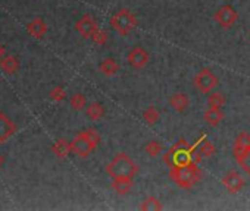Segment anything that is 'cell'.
<instances>
[{"mask_svg": "<svg viewBox=\"0 0 250 211\" xmlns=\"http://www.w3.org/2000/svg\"><path fill=\"white\" fill-rule=\"evenodd\" d=\"M196 161V154L191 150V145L184 140H178L165 154H164V163L172 169V167H181L186 164H190Z\"/></svg>", "mask_w": 250, "mask_h": 211, "instance_id": "1", "label": "cell"}, {"mask_svg": "<svg viewBox=\"0 0 250 211\" xmlns=\"http://www.w3.org/2000/svg\"><path fill=\"white\" fill-rule=\"evenodd\" d=\"M203 176L202 169L199 167V163L193 161L190 164L181 166V167H172L169 169V177L175 185H178L183 189L193 188Z\"/></svg>", "mask_w": 250, "mask_h": 211, "instance_id": "2", "label": "cell"}, {"mask_svg": "<svg viewBox=\"0 0 250 211\" xmlns=\"http://www.w3.org/2000/svg\"><path fill=\"white\" fill-rule=\"evenodd\" d=\"M139 172L137 163L128 157L125 153H118L115 157L107 163L106 166V173L112 177H134Z\"/></svg>", "mask_w": 250, "mask_h": 211, "instance_id": "3", "label": "cell"}, {"mask_svg": "<svg viewBox=\"0 0 250 211\" xmlns=\"http://www.w3.org/2000/svg\"><path fill=\"white\" fill-rule=\"evenodd\" d=\"M99 142H100V134L94 128H88L80 132L71 144H72V151L77 156L87 157L97 148Z\"/></svg>", "mask_w": 250, "mask_h": 211, "instance_id": "4", "label": "cell"}, {"mask_svg": "<svg viewBox=\"0 0 250 211\" xmlns=\"http://www.w3.org/2000/svg\"><path fill=\"white\" fill-rule=\"evenodd\" d=\"M109 24H110L112 30L116 31L119 35H128L137 27V18L133 11H130L127 8H122L112 15Z\"/></svg>", "mask_w": 250, "mask_h": 211, "instance_id": "5", "label": "cell"}, {"mask_svg": "<svg viewBox=\"0 0 250 211\" xmlns=\"http://www.w3.org/2000/svg\"><path fill=\"white\" fill-rule=\"evenodd\" d=\"M218 84H219L218 76L209 68H202L193 78V85L203 94L212 92L218 87Z\"/></svg>", "mask_w": 250, "mask_h": 211, "instance_id": "6", "label": "cell"}, {"mask_svg": "<svg viewBox=\"0 0 250 211\" xmlns=\"http://www.w3.org/2000/svg\"><path fill=\"white\" fill-rule=\"evenodd\" d=\"M213 19H215V22L219 27H222V28H231L238 21V14H237V11L231 5H225V6L219 8L215 12Z\"/></svg>", "mask_w": 250, "mask_h": 211, "instance_id": "7", "label": "cell"}, {"mask_svg": "<svg viewBox=\"0 0 250 211\" xmlns=\"http://www.w3.org/2000/svg\"><path fill=\"white\" fill-rule=\"evenodd\" d=\"M127 62L134 69H143L150 62V54H149V52L146 49L137 46V47L130 50V53L127 56Z\"/></svg>", "mask_w": 250, "mask_h": 211, "instance_id": "8", "label": "cell"}, {"mask_svg": "<svg viewBox=\"0 0 250 211\" xmlns=\"http://www.w3.org/2000/svg\"><path fill=\"white\" fill-rule=\"evenodd\" d=\"M222 185L229 193H237L243 189L244 186V179L237 170H229L224 177H222Z\"/></svg>", "mask_w": 250, "mask_h": 211, "instance_id": "9", "label": "cell"}, {"mask_svg": "<svg viewBox=\"0 0 250 211\" xmlns=\"http://www.w3.org/2000/svg\"><path fill=\"white\" fill-rule=\"evenodd\" d=\"M75 30L84 37V38H91L93 34L99 30L97 22L90 17V15H84L77 24H75Z\"/></svg>", "mask_w": 250, "mask_h": 211, "instance_id": "10", "label": "cell"}, {"mask_svg": "<svg viewBox=\"0 0 250 211\" xmlns=\"http://www.w3.org/2000/svg\"><path fill=\"white\" fill-rule=\"evenodd\" d=\"M250 150V134L247 132H240L234 141V145H232V154L237 158H240L244 153H247Z\"/></svg>", "mask_w": 250, "mask_h": 211, "instance_id": "11", "label": "cell"}, {"mask_svg": "<svg viewBox=\"0 0 250 211\" xmlns=\"http://www.w3.org/2000/svg\"><path fill=\"white\" fill-rule=\"evenodd\" d=\"M169 104H171V107H172L175 112L183 113V112L187 110L188 104H190V100H188V97H187L186 92H175V94L171 95Z\"/></svg>", "mask_w": 250, "mask_h": 211, "instance_id": "12", "label": "cell"}, {"mask_svg": "<svg viewBox=\"0 0 250 211\" xmlns=\"http://www.w3.org/2000/svg\"><path fill=\"white\" fill-rule=\"evenodd\" d=\"M15 129L17 128L12 121L3 113H0V142H5L8 138H11L15 134Z\"/></svg>", "mask_w": 250, "mask_h": 211, "instance_id": "13", "label": "cell"}, {"mask_svg": "<svg viewBox=\"0 0 250 211\" xmlns=\"http://www.w3.org/2000/svg\"><path fill=\"white\" fill-rule=\"evenodd\" d=\"M110 188L119 195H127L133 189V177H116L113 179Z\"/></svg>", "mask_w": 250, "mask_h": 211, "instance_id": "14", "label": "cell"}, {"mask_svg": "<svg viewBox=\"0 0 250 211\" xmlns=\"http://www.w3.org/2000/svg\"><path fill=\"white\" fill-rule=\"evenodd\" d=\"M203 119L205 122L209 125V126H218L222 121H224V113L221 109H216V107H209L205 115H203Z\"/></svg>", "mask_w": 250, "mask_h": 211, "instance_id": "15", "label": "cell"}, {"mask_svg": "<svg viewBox=\"0 0 250 211\" xmlns=\"http://www.w3.org/2000/svg\"><path fill=\"white\" fill-rule=\"evenodd\" d=\"M99 69H100V72H102L104 76H115V75L119 72V65L116 63L115 59L106 57V59H103V60L100 62Z\"/></svg>", "mask_w": 250, "mask_h": 211, "instance_id": "16", "label": "cell"}, {"mask_svg": "<svg viewBox=\"0 0 250 211\" xmlns=\"http://www.w3.org/2000/svg\"><path fill=\"white\" fill-rule=\"evenodd\" d=\"M85 113L87 116L91 119V121H99L104 116V107H103V104L99 103V101H93L87 106V109H85Z\"/></svg>", "mask_w": 250, "mask_h": 211, "instance_id": "17", "label": "cell"}, {"mask_svg": "<svg viewBox=\"0 0 250 211\" xmlns=\"http://www.w3.org/2000/svg\"><path fill=\"white\" fill-rule=\"evenodd\" d=\"M28 33L36 38H42L47 33V25L44 24L43 19H34L28 25Z\"/></svg>", "mask_w": 250, "mask_h": 211, "instance_id": "18", "label": "cell"}, {"mask_svg": "<svg viewBox=\"0 0 250 211\" xmlns=\"http://www.w3.org/2000/svg\"><path fill=\"white\" fill-rule=\"evenodd\" d=\"M52 150L58 157H66L72 151V144L66 140H59L58 142H55Z\"/></svg>", "mask_w": 250, "mask_h": 211, "instance_id": "19", "label": "cell"}, {"mask_svg": "<svg viewBox=\"0 0 250 211\" xmlns=\"http://www.w3.org/2000/svg\"><path fill=\"white\" fill-rule=\"evenodd\" d=\"M159 119H161V115L155 106H149V107H146V110L143 112V121L147 125H155L159 122Z\"/></svg>", "mask_w": 250, "mask_h": 211, "instance_id": "20", "label": "cell"}, {"mask_svg": "<svg viewBox=\"0 0 250 211\" xmlns=\"http://www.w3.org/2000/svg\"><path fill=\"white\" fill-rule=\"evenodd\" d=\"M164 207L161 204V201L156 196H147L142 204H140V210L143 211H161Z\"/></svg>", "mask_w": 250, "mask_h": 211, "instance_id": "21", "label": "cell"}, {"mask_svg": "<svg viewBox=\"0 0 250 211\" xmlns=\"http://www.w3.org/2000/svg\"><path fill=\"white\" fill-rule=\"evenodd\" d=\"M225 103H227V100H225V95L222 92H215V91L209 92V95H208V106L209 107L221 109Z\"/></svg>", "mask_w": 250, "mask_h": 211, "instance_id": "22", "label": "cell"}, {"mask_svg": "<svg viewBox=\"0 0 250 211\" xmlns=\"http://www.w3.org/2000/svg\"><path fill=\"white\" fill-rule=\"evenodd\" d=\"M0 68L8 73H14L18 69V60L14 56H6L0 60Z\"/></svg>", "mask_w": 250, "mask_h": 211, "instance_id": "23", "label": "cell"}, {"mask_svg": "<svg viewBox=\"0 0 250 211\" xmlns=\"http://www.w3.org/2000/svg\"><path fill=\"white\" fill-rule=\"evenodd\" d=\"M69 104H71V107H72L74 110H83V109L85 107V106H87V98H85L84 94L75 92V94L71 97Z\"/></svg>", "mask_w": 250, "mask_h": 211, "instance_id": "24", "label": "cell"}, {"mask_svg": "<svg viewBox=\"0 0 250 211\" xmlns=\"http://www.w3.org/2000/svg\"><path fill=\"white\" fill-rule=\"evenodd\" d=\"M145 151L150 156V157H158L159 154L164 153V145L159 142V141H149L146 145H145Z\"/></svg>", "mask_w": 250, "mask_h": 211, "instance_id": "25", "label": "cell"}, {"mask_svg": "<svg viewBox=\"0 0 250 211\" xmlns=\"http://www.w3.org/2000/svg\"><path fill=\"white\" fill-rule=\"evenodd\" d=\"M215 153H216V147L213 145V142H210L208 140H205L203 144H200V147H199V154L205 158L212 157Z\"/></svg>", "mask_w": 250, "mask_h": 211, "instance_id": "26", "label": "cell"}, {"mask_svg": "<svg viewBox=\"0 0 250 211\" xmlns=\"http://www.w3.org/2000/svg\"><path fill=\"white\" fill-rule=\"evenodd\" d=\"M237 163L240 164L243 172H246L250 176V150L247 153H244L240 158H237Z\"/></svg>", "mask_w": 250, "mask_h": 211, "instance_id": "27", "label": "cell"}, {"mask_svg": "<svg viewBox=\"0 0 250 211\" xmlns=\"http://www.w3.org/2000/svg\"><path fill=\"white\" fill-rule=\"evenodd\" d=\"M91 40L94 41V44L103 46V44H106V41H107V33H106L104 30H100V28H99V30L93 34Z\"/></svg>", "mask_w": 250, "mask_h": 211, "instance_id": "28", "label": "cell"}, {"mask_svg": "<svg viewBox=\"0 0 250 211\" xmlns=\"http://www.w3.org/2000/svg\"><path fill=\"white\" fill-rule=\"evenodd\" d=\"M66 92H65V88L63 87H56L52 92H50V97L56 101H62L65 98Z\"/></svg>", "mask_w": 250, "mask_h": 211, "instance_id": "29", "label": "cell"}, {"mask_svg": "<svg viewBox=\"0 0 250 211\" xmlns=\"http://www.w3.org/2000/svg\"><path fill=\"white\" fill-rule=\"evenodd\" d=\"M5 57V49H3V46L0 44V60H2Z\"/></svg>", "mask_w": 250, "mask_h": 211, "instance_id": "30", "label": "cell"}, {"mask_svg": "<svg viewBox=\"0 0 250 211\" xmlns=\"http://www.w3.org/2000/svg\"><path fill=\"white\" fill-rule=\"evenodd\" d=\"M3 161H5V158H3V156H2V154H0V166L3 164Z\"/></svg>", "mask_w": 250, "mask_h": 211, "instance_id": "31", "label": "cell"}]
</instances>
